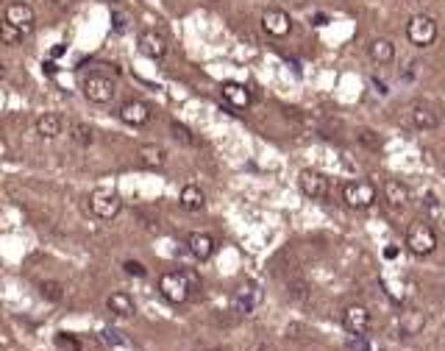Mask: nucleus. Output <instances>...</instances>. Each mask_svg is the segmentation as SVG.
Instances as JSON below:
<instances>
[{"label":"nucleus","instance_id":"nucleus-1","mask_svg":"<svg viewBox=\"0 0 445 351\" xmlns=\"http://www.w3.org/2000/svg\"><path fill=\"white\" fill-rule=\"evenodd\" d=\"M198 287V279L187 271H170V274H161L159 276V293L161 298H167L170 304H184L190 301L192 290Z\"/></svg>","mask_w":445,"mask_h":351},{"label":"nucleus","instance_id":"nucleus-2","mask_svg":"<svg viewBox=\"0 0 445 351\" xmlns=\"http://www.w3.org/2000/svg\"><path fill=\"white\" fill-rule=\"evenodd\" d=\"M406 248H409L415 257H429V254H434V248H437V234H434V229H432L426 220H415V223L406 229Z\"/></svg>","mask_w":445,"mask_h":351},{"label":"nucleus","instance_id":"nucleus-3","mask_svg":"<svg viewBox=\"0 0 445 351\" xmlns=\"http://www.w3.org/2000/svg\"><path fill=\"white\" fill-rule=\"evenodd\" d=\"M437 23H434V17H429V14H415V17H409V23H406V39L415 45V48H432L434 42H437Z\"/></svg>","mask_w":445,"mask_h":351},{"label":"nucleus","instance_id":"nucleus-4","mask_svg":"<svg viewBox=\"0 0 445 351\" xmlns=\"http://www.w3.org/2000/svg\"><path fill=\"white\" fill-rule=\"evenodd\" d=\"M376 184L373 181H365V179H354L343 187V201L351 207V210H371L376 204Z\"/></svg>","mask_w":445,"mask_h":351},{"label":"nucleus","instance_id":"nucleus-5","mask_svg":"<svg viewBox=\"0 0 445 351\" xmlns=\"http://www.w3.org/2000/svg\"><path fill=\"white\" fill-rule=\"evenodd\" d=\"M81 89H84V98L92 101V103H109L114 98V92H117V84L106 72H92V75L84 78Z\"/></svg>","mask_w":445,"mask_h":351},{"label":"nucleus","instance_id":"nucleus-6","mask_svg":"<svg viewBox=\"0 0 445 351\" xmlns=\"http://www.w3.org/2000/svg\"><path fill=\"white\" fill-rule=\"evenodd\" d=\"M343 326L351 338H365L373 326V315L365 304H348L343 312Z\"/></svg>","mask_w":445,"mask_h":351},{"label":"nucleus","instance_id":"nucleus-7","mask_svg":"<svg viewBox=\"0 0 445 351\" xmlns=\"http://www.w3.org/2000/svg\"><path fill=\"white\" fill-rule=\"evenodd\" d=\"M262 31L273 39H284L293 34V17L284 8H265L262 11Z\"/></svg>","mask_w":445,"mask_h":351},{"label":"nucleus","instance_id":"nucleus-8","mask_svg":"<svg viewBox=\"0 0 445 351\" xmlns=\"http://www.w3.org/2000/svg\"><path fill=\"white\" fill-rule=\"evenodd\" d=\"M89 210L100 220H114L120 215V210H123V201L112 190H98V193L89 196Z\"/></svg>","mask_w":445,"mask_h":351},{"label":"nucleus","instance_id":"nucleus-9","mask_svg":"<svg viewBox=\"0 0 445 351\" xmlns=\"http://www.w3.org/2000/svg\"><path fill=\"white\" fill-rule=\"evenodd\" d=\"M298 187L312 201H320V198L328 196V179L320 170H312V167H306V170L298 173Z\"/></svg>","mask_w":445,"mask_h":351},{"label":"nucleus","instance_id":"nucleus-10","mask_svg":"<svg viewBox=\"0 0 445 351\" xmlns=\"http://www.w3.org/2000/svg\"><path fill=\"white\" fill-rule=\"evenodd\" d=\"M0 20L11 23V25H14V28H20L25 37L34 31V23H36L34 8H31L28 3H8V6L3 8V17H0Z\"/></svg>","mask_w":445,"mask_h":351},{"label":"nucleus","instance_id":"nucleus-11","mask_svg":"<svg viewBox=\"0 0 445 351\" xmlns=\"http://www.w3.org/2000/svg\"><path fill=\"white\" fill-rule=\"evenodd\" d=\"M117 117H120L126 126H134V129L148 126L150 123V106L148 103H142V101H126V103L117 109Z\"/></svg>","mask_w":445,"mask_h":351},{"label":"nucleus","instance_id":"nucleus-12","mask_svg":"<svg viewBox=\"0 0 445 351\" xmlns=\"http://www.w3.org/2000/svg\"><path fill=\"white\" fill-rule=\"evenodd\" d=\"M259 304H262V290H259V284H253V281H245V284L234 293V307H237V312H242V315H251Z\"/></svg>","mask_w":445,"mask_h":351},{"label":"nucleus","instance_id":"nucleus-13","mask_svg":"<svg viewBox=\"0 0 445 351\" xmlns=\"http://www.w3.org/2000/svg\"><path fill=\"white\" fill-rule=\"evenodd\" d=\"M220 95L231 109H248V106L253 103L251 89H248L245 84H237V81H225V84L220 87Z\"/></svg>","mask_w":445,"mask_h":351},{"label":"nucleus","instance_id":"nucleus-14","mask_svg":"<svg viewBox=\"0 0 445 351\" xmlns=\"http://www.w3.org/2000/svg\"><path fill=\"white\" fill-rule=\"evenodd\" d=\"M426 312L423 309H406V312H401V318H398V335L401 338H415V335H420L423 329H426Z\"/></svg>","mask_w":445,"mask_h":351},{"label":"nucleus","instance_id":"nucleus-15","mask_svg":"<svg viewBox=\"0 0 445 351\" xmlns=\"http://www.w3.org/2000/svg\"><path fill=\"white\" fill-rule=\"evenodd\" d=\"M140 51L148 56V59H164L167 56V39L159 34V31H153V28H148V31H142L140 34Z\"/></svg>","mask_w":445,"mask_h":351},{"label":"nucleus","instance_id":"nucleus-16","mask_svg":"<svg viewBox=\"0 0 445 351\" xmlns=\"http://www.w3.org/2000/svg\"><path fill=\"white\" fill-rule=\"evenodd\" d=\"M187 248H190V254H192L195 260L206 262V260L215 254V237L206 234V231H192V234L187 237Z\"/></svg>","mask_w":445,"mask_h":351},{"label":"nucleus","instance_id":"nucleus-17","mask_svg":"<svg viewBox=\"0 0 445 351\" xmlns=\"http://www.w3.org/2000/svg\"><path fill=\"white\" fill-rule=\"evenodd\" d=\"M409 117H412V126L418 132H434L440 126V115L432 106H426V103H415L412 112H409Z\"/></svg>","mask_w":445,"mask_h":351},{"label":"nucleus","instance_id":"nucleus-18","mask_svg":"<svg viewBox=\"0 0 445 351\" xmlns=\"http://www.w3.org/2000/svg\"><path fill=\"white\" fill-rule=\"evenodd\" d=\"M368 59H371L373 65H392L395 62V45L390 42V39H384V37H376L368 42Z\"/></svg>","mask_w":445,"mask_h":351},{"label":"nucleus","instance_id":"nucleus-19","mask_svg":"<svg viewBox=\"0 0 445 351\" xmlns=\"http://www.w3.org/2000/svg\"><path fill=\"white\" fill-rule=\"evenodd\" d=\"M409 187L404 184V181H398V179H387L384 181V201L390 204V207H406L409 204Z\"/></svg>","mask_w":445,"mask_h":351},{"label":"nucleus","instance_id":"nucleus-20","mask_svg":"<svg viewBox=\"0 0 445 351\" xmlns=\"http://www.w3.org/2000/svg\"><path fill=\"white\" fill-rule=\"evenodd\" d=\"M62 132H65V120H62L59 115H53V112L39 115V120H36V134H39L42 140H56Z\"/></svg>","mask_w":445,"mask_h":351},{"label":"nucleus","instance_id":"nucleus-21","mask_svg":"<svg viewBox=\"0 0 445 351\" xmlns=\"http://www.w3.org/2000/svg\"><path fill=\"white\" fill-rule=\"evenodd\" d=\"M178 204H181V210L187 212H201L206 207V193L198 184H187L181 190V196H178Z\"/></svg>","mask_w":445,"mask_h":351},{"label":"nucleus","instance_id":"nucleus-22","mask_svg":"<svg viewBox=\"0 0 445 351\" xmlns=\"http://www.w3.org/2000/svg\"><path fill=\"white\" fill-rule=\"evenodd\" d=\"M106 304H109V312H114L117 318H134V312H137L128 293H112Z\"/></svg>","mask_w":445,"mask_h":351},{"label":"nucleus","instance_id":"nucleus-23","mask_svg":"<svg viewBox=\"0 0 445 351\" xmlns=\"http://www.w3.org/2000/svg\"><path fill=\"white\" fill-rule=\"evenodd\" d=\"M140 162H142L145 167H150V170H159V167H164L167 153H164V148H161V145L148 142V145H142V148H140Z\"/></svg>","mask_w":445,"mask_h":351},{"label":"nucleus","instance_id":"nucleus-24","mask_svg":"<svg viewBox=\"0 0 445 351\" xmlns=\"http://www.w3.org/2000/svg\"><path fill=\"white\" fill-rule=\"evenodd\" d=\"M25 39V34L20 31V28H14L11 23H6V20H0V42L3 45H20Z\"/></svg>","mask_w":445,"mask_h":351},{"label":"nucleus","instance_id":"nucleus-25","mask_svg":"<svg viewBox=\"0 0 445 351\" xmlns=\"http://www.w3.org/2000/svg\"><path fill=\"white\" fill-rule=\"evenodd\" d=\"M73 142L75 145H92L95 142V129L86 123H75L73 126Z\"/></svg>","mask_w":445,"mask_h":351},{"label":"nucleus","instance_id":"nucleus-26","mask_svg":"<svg viewBox=\"0 0 445 351\" xmlns=\"http://www.w3.org/2000/svg\"><path fill=\"white\" fill-rule=\"evenodd\" d=\"M170 132H173V137L178 142H184V145H195V137H192V132L187 129V126H181V123H170Z\"/></svg>","mask_w":445,"mask_h":351},{"label":"nucleus","instance_id":"nucleus-27","mask_svg":"<svg viewBox=\"0 0 445 351\" xmlns=\"http://www.w3.org/2000/svg\"><path fill=\"white\" fill-rule=\"evenodd\" d=\"M39 290H42V295L48 301H62V284L59 281H42Z\"/></svg>","mask_w":445,"mask_h":351},{"label":"nucleus","instance_id":"nucleus-28","mask_svg":"<svg viewBox=\"0 0 445 351\" xmlns=\"http://www.w3.org/2000/svg\"><path fill=\"white\" fill-rule=\"evenodd\" d=\"M123 271H126L128 276H137V279L148 276V268H145L142 262H137V260H126V262H123Z\"/></svg>","mask_w":445,"mask_h":351},{"label":"nucleus","instance_id":"nucleus-29","mask_svg":"<svg viewBox=\"0 0 445 351\" xmlns=\"http://www.w3.org/2000/svg\"><path fill=\"white\" fill-rule=\"evenodd\" d=\"M56 349H62V351H81V343H78L75 338H70L67 332H62V335H56Z\"/></svg>","mask_w":445,"mask_h":351},{"label":"nucleus","instance_id":"nucleus-30","mask_svg":"<svg viewBox=\"0 0 445 351\" xmlns=\"http://www.w3.org/2000/svg\"><path fill=\"white\" fill-rule=\"evenodd\" d=\"M112 23H114V31H126V28H128V17H126V14H117V11H114V14H112Z\"/></svg>","mask_w":445,"mask_h":351},{"label":"nucleus","instance_id":"nucleus-31","mask_svg":"<svg viewBox=\"0 0 445 351\" xmlns=\"http://www.w3.org/2000/svg\"><path fill=\"white\" fill-rule=\"evenodd\" d=\"M359 140L365 142V145H371V148H378V145H381V140L376 137V132H368V129L359 134Z\"/></svg>","mask_w":445,"mask_h":351},{"label":"nucleus","instance_id":"nucleus-32","mask_svg":"<svg viewBox=\"0 0 445 351\" xmlns=\"http://www.w3.org/2000/svg\"><path fill=\"white\" fill-rule=\"evenodd\" d=\"M373 87H376V92H378V95H387V92H390V89H387V84H384V81H378V78H373Z\"/></svg>","mask_w":445,"mask_h":351},{"label":"nucleus","instance_id":"nucleus-33","mask_svg":"<svg viewBox=\"0 0 445 351\" xmlns=\"http://www.w3.org/2000/svg\"><path fill=\"white\" fill-rule=\"evenodd\" d=\"M51 6H56V8H62V11H67V8L73 6V0H51Z\"/></svg>","mask_w":445,"mask_h":351},{"label":"nucleus","instance_id":"nucleus-34","mask_svg":"<svg viewBox=\"0 0 445 351\" xmlns=\"http://www.w3.org/2000/svg\"><path fill=\"white\" fill-rule=\"evenodd\" d=\"M326 23H328V17H326V14H314V25H317V28H323Z\"/></svg>","mask_w":445,"mask_h":351},{"label":"nucleus","instance_id":"nucleus-35","mask_svg":"<svg viewBox=\"0 0 445 351\" xmlns=\"http://www.w3.org/2000/svg\"><path fill=\"white\" fill-rule=\"evenodd\" d=\"M42 68H45V72H48V75H53V72H56V65H53V62H45Z\"/></svg>","mask_w":445,"mask_h":351},{"label":"nucleus","instance_id":"nucleus-36","mask_svg":"<svg viewBox=\"0 0 445 351\" xmlns=\"http://www.w3.org/2000/svg\"><path fill=\"white\" fill-rule=\"evenodd\" d=\"M3 78H6V65L0 62V81H3Z\"/></svg>","mask_w":445,"mask_h":351},{"label":"nucleus","instance_id":"nucleus-37","mask_svg":"<svg viewBox=\"0 0 445 351\" xmlns=\"http://www.w3.org/2000/svg\"><path fill=\"white\" fill-rule=\"evenodd\" d=\"M415 3H423V0H415Z\"/></svg>","mask_w":445,"mask_h":351},{"label":"nucleus","instance_id":"nucleus-38","mask_svg":"<svg viewBox=\"0 0 445 351\" xmlns=\"http://www.w3.org/2000/svg\"><path fill=\"white\" fill-rule=\"evenodd\" d=\"M209 351H218V349H209Z\"/></svg>","mask_w":445,"mask_h":351},{"label":"nucleus","instance_id":"nucleus-39","mask_svg":"<svg viewBox=\"0 0 445 351\" xmlns=\"http://www.w3.org/2000/svg\"><path fill=\"white\" fill-rule=\"evenodd\" d=\"M0 343H3V338H0Z\"/></svg>","mask_w":445,"mask_h":351}]
</instances>
